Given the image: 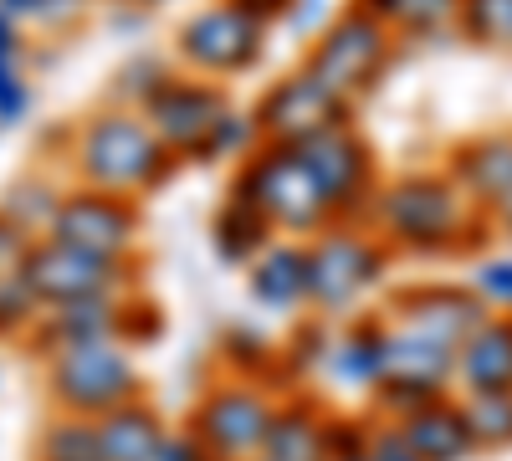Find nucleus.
I'll list each match as a JSON object with an SVG mask.
<instances>
[{
	"mask_svg": "<svg viewBox=\"0 0 512 461\" xmlns=\"http://www.w3.org/2000/svg\"><path fill=\"white\" fill-rule=\"evenodd\" d=\"M169 159L175 154L159 144V134L144 123V113H123V108L88 118L72 139V175L93 190H113L128 200L149 185H159L169 175Z\"/></svg>",
	"mask_w": 512,
	"mask_h": 461,
	"instance_id": "obj_1",
	"label": "nucleus"
},
{
	"mask_svg": "<svg viewBox=\"0 0 512 461\" xmlns=\"http://www.w3.org/2000/svg\"><path fill=\"white\" fill-rule=\"evenodd\" d=\"M231 195L246 200L272 231H323L333 226L328 195L292 144H256L231 180Z\"/></svg>",
	"mask_w": 512,
	"mask_h": 461,
	"instance_id": "obj_2",
	"label": "nucleus"
},
{
	"mask_svg": "<svg viewBox=\"0 0 512 461\" xmlns=\"http://www.w3.org/2000/svg\"><path fill=\"white\" fill-rule=\"evenodd\" d=\"M47 395L57 415H82V421H98V415L128 405L144 395V369L139 354L128 344H82L67 354L47 359Z\"/></svg>",
	"mask_w": 512,
	"mask_h": 461,
	"instance_id": "obj_3",
	"label": "nucleus"
},
{
	"mask_svg": "<svg viewBox=\"0 0 512 461\" xmlns=\"http://www.w3.org/2000/svg\"><path fill=\"white\" fill-rule=\"evenodd\" d=\"M282 395H272L267 380H251V374H226L216 380L190 410V431L200 436V446L216 461H251L262 456L272 410Z\"/></svg>",
	"mask_w": 512,
	"mask_h": 461,
	"instance_id": "obj_4",
	"label": "nucleus"
},
{
	"mask_svg": "<svg viewBox=\"0 0 512 461\" xmlns=\"http://www.w3.org/2000/svg\"><path fill=\"white\" fill-rule=\"evenodd\" d=\"M21 277H26L31 298L41 308L88 303V298H128V292H134V262L93 257V251L52 241V236L31 241L26 262H21Z\"/></svg>",
	"mask_w": 512,
	"mask_h": 461,
	"instance_id": "obj_5",
	"label": "nucleus"
},
{
	"mask_svg": "<svg viewBox=\"0 0 512 461\" xmlns=\"http://www.w3.org/2000/svg\"><path fill=\"white\" fill-rule=\"evenodd\" d=\"M52 241L82 246L93 257H118V262H134V246H139V205L128 195L113 190H62V205L52 216Z\"/></svg>",
	"mask_w": 512,
	"mask_h": 461,
	"instance_id": "obj_6",
	"label": "nucleus"
},
{
	"mask_svg": "<svg viewBox=\"0 0 512 461\" xmlns=\"http://www.w3.org/2000/svg\"><path fill=\"white\" fill-rule=\"evenodd\" d=\"M303 251H308V308H323V313L354 308L374 287L379 262H384L374 241H364L344 226H323Z\"/></svg>",
	"mask_w": 512,
	"mask_h": 461,
	"instance_id": "obj_7",
	"label": "nucleus"
},
{
	"mask_svg": "<svg viewBox=\"0 0 512 461\" xmlns=\"http://www.w3.org/2000/svg\"><path fill=\"white\" fill-rule=\"evenodd\" d=\"M262 47H267V21L246 16L236 0H216V6L195 11L180 31V57L200 77H231L262 57Z\"/></svg>",
	"mask_w": 512,
	"mask_h": 461,
	"instance_id": "obj_8",
	"label": "nucleus"
},
{
	"mask_svg": "<svg viewBox=\"0 0 512 461\" xmlns=\"http://www.w3.org/2000/svg\"><path fill=\"white\" fill-rule=\"evenodd\" d=\"M226 98L210 88L205 77H175L169 72L159 88L144 98V123L159 134V144L169 154H190L200 159V149L210 144V134H216V123L226 118Z\"/></svg>",
	"mask_w": 512,
	"mask_h": 461,
	"instance_id": "obj_9",
	"label": "nucleus"
},
{
	"mask_svg": "<svg viewBox=\"0 0 512 461\" xmlns=\"http://www.w3.org/2000/svg\"><path fill=\"white\" fill-rule=\"evenodd\" d=\"M338 103L344 98H333L318 77L297 72V77H282L277 88L256 103L251 118H256V129H262V144H308L313 134L344 123L338 118Z\"/></svg>",
	"mask_w": 512,
	"mask_h": 461,
	"instance_id": "obj_10",
	"label": "nucleus"
},
{
	"mask_svg": "<svg viewBox=\"0 0 512 461\" xmlns=\"http://www.w3.org/2000/svg\"><path fill=\"white\" fill-rule=\"evenodd\" d=\"M384 57V36L369 16H344L323 31V41L308 57V77H318L333 98H349L359 82H369V72Z\"/></svg>",
	"mask_w": 512,
	"mask_h": 461,
	"instance_id": "obj_11",
	"label": "nucleus"
},
{
	"mask_svg": "<svg viewBox=\"0 0 512 461\" xmlns=\"http://www.w3.org/2000/svg\"><path fill=\"white\" fill-rule=\"evenodd\" d=\"M123 344V298H88V303H57V308H41L36 328L26 333V344L52 359L82 344Z\"/></svg>",
	"mask_w": 512,
	"mask_h": 461,
	"instance_id": "obj_12",
	"label": "nucleus"
},
{
	"mask_svg": "<svg viewBox=\"0 0 512 461\" xmlns=\"http://www.w3.org/2000/svg\"><path fill=\"white\" fill-rule=\"evenodd\" d=\"M395 323L420 333V339H431V344L461 349L466 333L482 323V308H477V298H466V292L420 287V292H405V298L395 303Z\"/></svg>",
	"mask_w": 512,
	"mask_h": 461,
	"instance_id": "obj_13",
	"label": "nucleus"
},
{
	"mask_svg": "<svg viewBox=\"0 0 512 461\" xmlns=\"http://www.w3.org/2000/svg\"><path fill=\"white\" fill-rule=\"evenodd\" d=\"M246 292L262 313H297L308 308V251L303 241H272L246 267Z\"/></svg>",
	"mask_w": 512,
	"mask_h": 461,
	"instance_id": "obj_14",
	"label": "nucleus"
},
{
	"mask_svg": "<svg viewBox=\"0 0 512 461\" xmlns=\"http://www.w3.org/2000/svg\"><path fill=\"white\" fill-rule=\"evenodd\" d=\"M333 431V415L318 405V400H303V395H287L277 400L272 410V426H267V441H262V456L267 461H328V436Z\"/></svg>",
	"mask_w": 512,
	"mask_h": 461,
	"instance_id": "obj_15",
	"label": "nucleus"
},
{
	"mask_svg": "<svg viewBox=\"0 0 512 461\" xmlns=\"http://www.w3.org/2000/svg\"><path fill=\"white\" fill-rule=\"evenodd\" d=\"M384 354H390V328L384 323H354L349 333H328V349L318 369L333 385L379 390L384 385Z\"/></svg>",
	"mask_w": 512,
	"mask_h": 461,
	"instance_id": "obj_16",
	"label": "nucleus"
},
{
	"mask_svg": "<svg viewBox=\"0 0 512 461\" xmlns=\"http://www.w3.org/2000/svg\"><path fill=\"white\" fill-rule=\"evenodd\" d=\"M395 426H400L405 446L420 461H461L466 451H472V431H466L461 405H446L441 395H431V400H420L415 410H405Z\"/></svg>",
	"mask_w": 512,
	"mask_h": 461,
	"instance_id": "obj_17",
	"label": "nucleus"
},
{
	"mask_svg": "<svg viewBox=\"0 0 512 461\" xmlns=\"http://www.w3.org/2000/svg\"><path fill=\"white\" fill-rule=\"evenodd\" d=\"M93 426H98V446H103L108 461H154L164 436H169L164 415L144 395L118 405V410H108V415H98Z\"/></svg>",
	"mask_w": 512,
	"mask_h": 461,
	"instance_id": "obj_18",
	"label": "nucleus"
},
{
	"mask_svg": "<svg viewBox=\"0 0 512 461\" xmlns=\"http://www.w3.org/2000/svg\"><path fill=\"white\" fill-rule=\"evenodd\" d=\"M384 226L410 246H436L451 231V200L436 185H405L384 200Z\"/></svg>",
	"mask_w": 512,
	"mask_h": 461,
	"instance_id": "obj_19",
	"label": "nucleus"
},
{
	"mask_svg": "<svg viewBox=\"0 0 512 461\" xmlns=\"http://www.w3.org/2000/svg\"><path fill=\"white\" fill-rule=\"evenodd\" d=\"M456 374L472 390H512V323L482 318L456 349Z\"/></svg>",
	"mask_w": 512,
	"mask_h": 461,
	"instance_id": "obj_20",
	"label": "nucleus"
},
{
	"mask_svg": "<svg viewBox=\"0 0 512 461\" xmlns=\"http://www.w3.org/2000/svg\"><path fill=\"white\" fill-rule=\"evenodd\" d=\"M272 241H277V231L236 195H226V205L216 211V221H210V246H216V257L226 267H251Z\"/></svg>",
	"mask_w": 512,
	"mask_h": 461,
	"instance_id": "obj_21",
	"label": "nucleus"
},
{
	"mask_svg": "<svg viewBox=\"0 0 512 461\" xmlns=\"http://www.w3.org/2000/svg\"><path fill=\"white\" fill-rule=\"evenodd\" d=\"M36 461H108L98 446V426L82 415H52L36 441Z\"/></svg>",
	"mask_w": 512,
	"mask_h": 461,
	"instance_id": "obj_22",
	"label": "nucleus"
},
{
	"mask_svg": "<svg viewBox=\"0 0 512 461\" xmlns=\"http://www.w3.org/2000/svg\"><path fill=\"white\" fill-rule=\"evenodd\" d=\"M461 415H466V431H472V446L512 441V390H472Z\"/></svg>",
	"mask_w": 512,
	"mask_h": 461,
	"instance_id": "obj_23",
	"label": "nucleus"
},
{
	"mask_svg": "<svg viewBox=\"0 0 512 461\" xmlns=\"http://www.w3.org/2000/svg\"><path fill=\"white\" fill-rule=\"evenodd\" d=\"M41 318V303L31 298V287L21 272H0V339H26Z\"/></svg>",
	"mask_w": 512,
	"mask_h": 461,
	"instance_id": "obj_24",
	"label": "nucleus"
},
{
	"mask_svg": "<svg viewBox=\"0 0 512 461\" xmlns=\"http://www.w3.org/2000/svg\"><path fill=\"white\" fill-rule=\"evenodd\" d=\"M154 461H216V456L200 446V436L190 426H169V436H164V446H159Z\"/></svg>",
	"mask_w": 512,
	"mask_h": 461,
	"instance_id": "obj_25",
	"label": "nucleus"
},
{
	"mask_svg": "<svg viewBox=\"0 0 512 461\" xmlns=\"http://www.w3.org/2000/svg\"><path fill=\"white\" fill-rule=\"evenodd\" d=\"M369 456H374V461H420V456L405 446L400 426H374V431H369Z\"/></svg>",
	"mask_w": 512,
	"mask_h": 461,
	"instance_id": "obj_26",
	"label": "nucleus"
},
{
	"mask_svg": "<svg viewBox=\"0 0 512 461\" xmlns=\"http://www.w3.org/2000/svg\"><path fill=\"white\" fill-rule=\"evenodd\" d=\"M26 251H31V236H26L21 226H11L6 216H0V272H21Z\"/></svg>",
	"mask_w": 512,
	"mask_h": 461,
	"instance_id": "obj_27",
	"label": "nucleus"
},
{
	"mask_svg": "<svg viewBox=\"0 0 512 461\" xmlns=\"http://www.w3.org/2000/svg\"><path fill=\"white\" fill-rule=\"evenodd\" d=\"M0 62H21V26L6 11H0Z\"/></svg>",
	"mask_w": 512,
	"mask_h": 461,
	"instance_id": "obj_28",
	"label": "nucleus"
},
{
	"mask_svg": "<svg viewBox=\"0 0 512 461\" xmlns=\"http://www.w3.org/2000/svg\"><path fill=\"white\" fill-rule=\"evenodd\" d=\"M482 287H487V298H497V303H512V267H487Z\"/></svg>",
	"mask_w": 512,
	"mask_h": 461,
	"instance_id": "obj_29",
	"label": "nucleus"
},
{
	"mask_svg": "<svg viewBox=\"0 0 512 461\" xmlns=\"http://www.w3.org/2000/svg\"><path fill=\"white\" fill-rule=\"evenodd\" d=\"M236 6L246 11V16H256V21H272V16H282L292 0H236Z\"/></svg>",
	"mask_w": 512,
	"mask_h": 461,
	"instance_id": "obj_30",
	"label": "nucleus"
},
{
	"mask_svg": "<svg viewBox=\"0 0 512 461\" xmlns=\"http://www.w3.org/2000/svg\"><path fill=\"white\" fill-rule=\"evenodd\" d=\"M328 461H374V456H369V441H364V446H349V451H333Z\"/></svg>",
	"mask_w": 512,
	"mask_h": 461,
	"instance_id": "obj_31",
	"label": "nucleus"
},
{
	"mask_svg": "<svg viewBox=\"0 0 512 461\" xmlns=\"http://www.w3.org/2000/svg\"><path fill=\"white\" fill-rule=\"evenodd\" d=\"M139 6H154V0H139Z\"/></svg>",
	"mask_w": 512,
	"mask_h": 461,
	"instance_id": "obj_32",
	"label": "nucleus"
},
{
	"mask_svg": "<svg viewBox=\"0 0 512 461\" xmlns=\"http://www.w3.org/2000/svg\"><path fill=\"white\" fill-rule=\"evenodd\" d=\"M251 461H267V456H251Z\"/></svg>",
	"mask_w": 512,
	"mask_h": 461,
	"instance_id": "obj_33",
	"label": "nucleus"
}]
</instances>
